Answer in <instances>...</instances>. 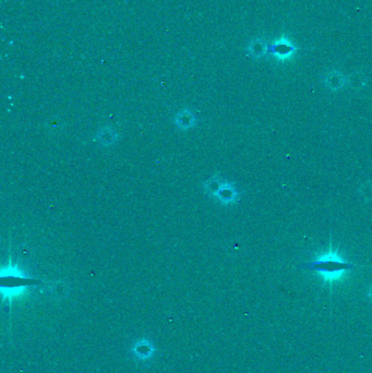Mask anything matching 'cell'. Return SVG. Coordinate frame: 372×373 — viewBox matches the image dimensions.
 Masks as SVG:
<instances>
[{
    "mask_svg": "<svg viewBox=\"0 0 372 373\" xmlns=\"http://www.w3.org/2000/svg\"><path fill=\"white\" fill-rule=\"evenodd\" d=\"M249 49H250V54H252L256 57H260V56L268 53L269 47H268L267 44H264L263 42L256 41L255 43L250 44Z\"/></svg>",
    "mask_w": 372,
    "mask_h": 373,
    "instance_id": "cell-5",
    "label": "cell"
},
{
    "mask_svg": "<svg viewBox=\"0 0 372 373\" xmlns=\"http://www.w3.org/2000/svg\"><path fill=\"white\" fill-rule=\"evenodd\" d=\"M371 296H372V292H371Z\"/></svg>",
    "mask_w": 372,
    "mask_h": 373,
    "instance_id": "cell-6",
    "label": "cell"
},
{
    "mask_svg": "<svg viewBox=\"0 0 372 373\" xmlns=\"http://www.w3.org/2000/svg\"><path fill=\"white\" fill-rule=\"evenodd\" d=\"M269 53L272 54L276 58L281 60H286L292 58L296 53L295 44L289 41L287 37L282 36L280 40L274 42L272 45L269 47Z\"/></svg>",
    "mask_w": 372,
    "mask_h": 373,
    "instance_id": "cell-2",
    "label": "cell"
},
{
    "mask_svg": "<svg viewBox=\"0 0 372 373\" xmlns=\"http://www.w3.org/2000/svg\"><path fill=\"white\" fill-rule=\"evenodd\" d=\"M344 82H345L344 75L335 71L333 73H330L326 78V83L331 88H338L344 84Z\"/></svg>",
    "mask_w": 372,
    "mask_h": 373,
    "instance_id": "cell-4",
    "label": "cell"
},
{
    "mask_svg": "<svg viewBox=\"0 0 372 373\" xmlns=\"http://www.w3.org/2000/svg\"><path fill=\"white\" fill-rule=\"evenodd\" d=\"M153 351H154L153 346L151 345V343L148 340L138 341L136 346L134 347V352L136 357L140 359H148L149 357L152 356Z\"/></svg>",
    "mask_w": 372,
    "mask_h": 373,
    "instance_id": "cell-3",
    "label": "cell"
},
{
    "mask_svg": "<svg viewBox=\"0 0 372 373\" xmlns=\"http://www.w3.org/2000/svg\"><path fill=\"white\" fill-rule=\"evenodd\" d=\"M298 268L302 270L314 271L321 273L326 280H334L338 276H342L345 272L354 269V264L349 263L337 255V252L331 250L330 252H325L323 255H320L314 260L306 263H301Z\"/></svg>",
    "mask_w": 372,
    "mask_h": 373,
    "instance_id": "cell-1",
    "label": "cell"
}]
</instances>
